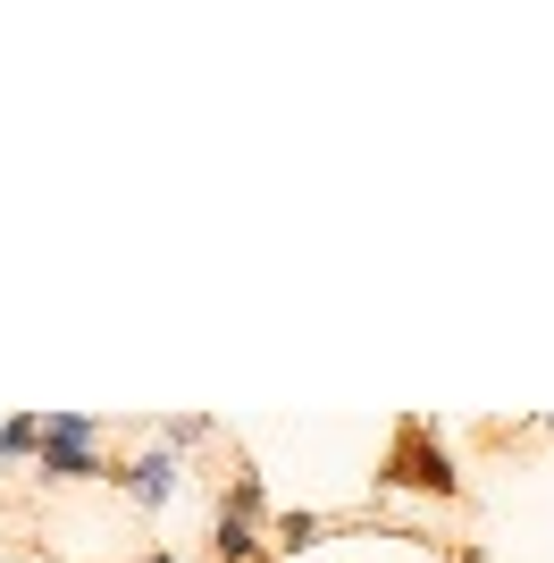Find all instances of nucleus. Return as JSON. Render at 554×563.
I'll return each mask as SVG.
<instances>
[{"label": "nucleus", "mask_w": 554, "mask_h": 563, "mask_svg": "<svg viewBox=\"0 0 554 563\" xmlns=\"http://www.w3.org/2000/svg\"><path fill=\"white\" fill-rule=\"evenodd\" d=\"M118 488H135V505H160L168 488H177V454H143V463L118 471Z\"/></svg>", "instance_id": "obj_3"}, {"label": "nucleus", "mask_w": 554, "mask_h": 563, "mask_svg": "<svg viewBox=\"0 0 554 563\" xmlns=\"http://www.w3.org/2000/svg\"><path fill=\"white\" fill-rule=\"evenodd\" d=\"M210 539H219V563H253L261 555V530H253V514H219V530H210Z\"/></svg>", "instance_id": "obj_4"}, {"label": "nucleus", "mask_w": 554, "mask_h": 563, "mask_svg": "<svg viewBox=\"0 0 554 563\" xmlns=\"http://www.w3.org/2000/svg\"><path fill=\"white\" fill-rule=\"evenodd\" d=\"M320 530H328L320 514H277V547H311Z\"/></svg>", "instance_id": "obj_5"}, {"label": "nucleus", "mask_w": 554, "mask_h": 563, "mask_svg": "<svg viewBox=\"0 0 554 563\" xmlns=\"http://www.w3.org/2000/svg\"><path fill=\"white\" fill-rule=\"evenodd\" d=\"M387 488H420V496H454V454L437 446V429L429 421H403L395 429V454L378 463Z\"/></svg>", "instance_id": "obj_1"}, {"label": "nucleus", "mask_w": 554, "mask_h": 563, "mask_svg": "<svg viewBox=\"0 0 554 563\" xmlns=\"http://www.w3.org/2000/svg\"><path fill=\"white\" fill-rule=\"evenodd\" d=\"M143 563H168V555H143Z\"/></svg>", "instance_id": "obj_6"}, {"label": "nucleus", "mask_w": 554, "mask_h": 563, "mask_svg": "<svg viewBox=\"0 0 554 563\" xmlns=\"http://www.w3.org/2000/svg\"><path fill=\"white\" fill-rule=\"evenodd\" d=\"M43 479H118V471L92 454V421H85V412L43 421Z\"/></svg>", "instance_id": "obj_2"}]
</instances>
